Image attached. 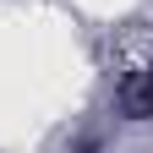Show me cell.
I'll list each match as a JSON object with an SVG mask.
<instances>
[{
	"label": "cell",
	"instance_id": "obj_1",
	"mask_svg": "<svg viewBox=\"0 0 153 153\" xmlns=\"http://www.w3.org/2000/svg\"><path fill=\"white\" fill-rule=\"evenodd\" d=\"M120 109L126 120H153V66H137L120 82Z\"/></svg>",
	"mask_w": 153,
	"mask_h": 153
}]
</instances>
